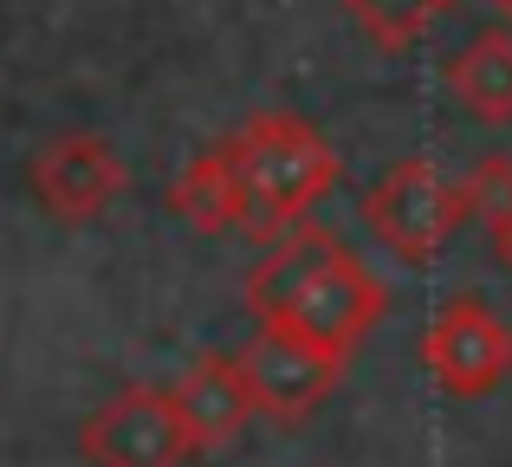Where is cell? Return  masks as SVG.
Returning <instances> with one entry per match:
<instances>
[{
    "label": "cell",
    "mask_w": 512,
    "mask_h": 467,
    "mask_svg": "<svg viewBox=\"0 0 512 467\" xmlns=\"http://www.w3.org/2000/svg\"><path fill=\"white\" fill-rule=\"evenodd\" d=\"M247 312L260 325H286L299 331L305 344L344 357L357 351L363 338L376 331V318L389 312V286L344 247L331 228H286L279 240H266L260 266L240 286Z\"/></svg>",
    "instance_id": "6da1fadb"
},
{
    "label": "cell",
    "mask_w": 512,
    "mask_h": 467,
    "mask_svg": "<svg viewBox=\"0 0 512 467\" xmlns=\"http://www.w3.org/2000/svg\"><path fill=\"white\" fill-rule=\"evenodd\" d=\"M227 150L240 169V234L253 240H279L286 228H299L305 208L338 182V150L292 111H253L227 137Z\"/></svg>",
    "instance_id": "7a4b0ae2"
},
{
    "label": "cell",
    "mask_w": 512,
    "mask_h": 467,
    "mask_svg": "<svg viewBox=\"0 0 512 467\" xmlns=\"http://www.w3.org/2000/svg\"><path fill=\"white\" fill-rule=\"evenodd\" d=\"M363 215H370V234L383 240L396 260L422 266V260H435V253L448 247L454 234H461L467 195H461V182L441 176L428 156H409V163H396V169H389V176L370 189Z\"/></svg>",
    "instance_id": "3957f363"
},
{
    "label": "cell",
    "mask_w": 512,
    "mask_h": 467,
    "mask_svg": "<svg viewBox=\"0 0 512 467\" xmlns=\"http://www.w3.org/2000/svg\"><path fill=\"white\" fill-rule=\"evenodd\" d=\"M422 364H428V377H435V390L461 396V403L493 396L512 377V325L487 299L461 292V299H448L435 318H428Z\"/></svg>",
    "instance_id": "277c9868"
},
{
    "label": "cell",
    "mask_w": 512,
    "mask_h": 467,
    "mask_svg": "<svg viewBox=\"0 0 512 467\" xmlns=\"http://www.w3.org/2000/svg\"><path fill=\"white\" fill-rule=\"evenodd\" d=\"M234 370H240V383H247L253 416H266V422H305L331 390H338L344 357L305 344L299 331H286V325H260L234 351Z\"/></svg>",
    "instance_id": "5b68a950"
},
{
    "label": "cell",
    "mask_w": 512,
    "mask_h": 467,
    "mask_svg": "<svg viewBox=\"0 0 512 467\" xmlns=\"http://www.w3.org/2000/svg\"><path fill=\"white\" fill-rule=\"evenodd\" d=\"M78 455L91 467H182L195 455V442H188L169 390L130 383V390H117L111 403L78 429Z\"/></svg>",
    "instance_id": "8992f818"
},
{
    "label": "cell",
    "mask_w": 512,
    "mask_h": 467,
    "mask_svg": "<svg viewBox=\"0 0 512 467\" xmlns=\"http://www.w3.org/2000/svg\"><path fill=\"white\" fill-rule=\"evenodd\" d=\"M124 182H130L124 156H117L104 137H91V130L59 137V143H46V150L33 156V195H39V208H46L52 221L104 215V208L124 195Z\"/></svg>",
    "instance_id": "52a82bcc"
},
{
    "label": "cell",
    "mask_w": 512,
    "mask_h": 467,
    "mask_svg": "<svg viewBox=\"0 0 512 467\" xmlns=\"http://www.w3.org/2000/svg\"><path fill=\"white\" fill-rule=\"evenodd\" d=\"M169 396H175V416H182L195 455H214V448L240 442V429L253 422V403H247V383H240L234 357H201V364H188L182 377L169 383Z\"/></svg>",
    "instance_id": "ba28073f"
},
{
    "label": "cell",
    "mask_w": 512,
    "mask_h": 467,
    "mask_svg": "<svg viewBox=\"0 0 512 467\" xmlns=\"http://www.w3.org/2000/svg\"><path fill=\"white\" fill-rule=\"evenodd\" d=\"M448 91L480 117V124H512V33L493 26V33L467 39L448 59Z\"/></svg>",
    "instance_id": "9c48e42d"
},
{
    "label": "cell",
    "mask_w": 512,
    "mask_h": 467,
    "mask_svg": "<svg viewBox=\"0 0 512 467\" xmlns=\"http://www.w3.org/2000/svg\"><path fill=\"white\" fill-rule=\"evenodd\" d=\"M169 208H175V215H182L195 234H227V228H240V169H234L227 137L214 143V150H201L195 163L175 176Z\"/></svg>",
    "instance_id": "30bf717a"
},
{
    "label": "cell",
    "mask_w": 512,
    "mask_h": 467,
    "mask_svg": "<svg viewBox=\"0 0 512 467\" xmlns=\"http://www.w3.org/2000/svg\"><path fill=\"white\" fill-rule=\"evenodd\" d=\"M344 7H350V20H357L376 46L402 52V46H415V39L435 26V13L454 7V0H344Z\"/></svg>",
    "instance_id": "8fae6325"
},
{
    "label": "cell",
    "mask_w": 512,
    "mask_h": 467,
    "mask_svg": "<svg viewBox=\"0 0 512 467\" xmlns=\"http://www.w3.org/2000/svg\"><path fill=\"white\" fill-rule=\"evenodd\" d=\"M461 195H467V215L500 221L512 208V156H480V163L461 176Z\"/></svg>",
    "instance_id": "7c38bea8"
},
{
    "label": "cell",
    "mask_w": 512,
    "mask_h": 467,
    "mask_svg": "<svg viewBox=\"0 0 512 467\" xmlns=\"http://www.w3.org/2000/svg\"><path fill=\"white\" fill-rule=\"evenodd\" d=\"M487 234H493V253H500V260L512 266V208H506L500 221H487Z\"/></svg>",
    "instance_id": "4fadbf2b"
},
{
    "label": "cell",
    "mask_w": 512,
    "mask_h": 467,
    "mask_svg": "<svg viewBox=\"0 0 512 467\" xmlns=\"http://www.w3.org/2000/svg\"><path fill=\"white\" fill-rule=\"evenodd\" d=\"M487 7H493V13H500V20L512 26V0H487Z\"/></svg>",
    "instance_id": "5bb4252c"
}]
</instances>
